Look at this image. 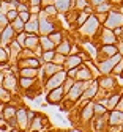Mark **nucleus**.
<instances>
[{
    "mask_svg": "<svg viewBox=\"0 0 123 132\" xmlns=\"http://www.w3.org/2000/svg\"><path fill=\"white\" fill-rule=\"evenodd\" d=\"M21 18H22V21H28V14H27V13H22Z\"/></svg>",
    "mask_w": 123,
    "mask_h": 132,
    "instance_id": "14",
    "label": "nucleus"
},
{
    "mask_svg": "<svg viewBox=\"0 0 123 132\" xmlns=\"http://www.w3.org/2000/svg\"><path fill=\"white\" fill-rule=\"evenodd\" d=\"M11 33H13V28H11V27L5 28V31H3V44H6V39L11 36Z\"/></svg>",
    "mask_w": 123,
    "mask_h": 132,
    "instance_id": "5",
    "label": "nucleus"
},
{
    "mask_svg": "<svg viewBox=\"0 0 123 132\" xmlns=\"http://www.w3.org/2000/svg\"><path fill=\"white\" fill-rule=\"evenodd\" d=\"M62 80H63V74L55 76L54 79H52V82H49V87H54V85H57V84H62Z\"/></svg>",
    "mask_w": 123,
    "mask_h": 132,
    "instance_id": "4",
    "label": "nucleus"
},
{
    "mask_svg": "<svg viewBox=\"0 0 123 132\" xmlns=\"http://www.w3.org/2000/svg\"><path fill=\"white\" fill-rule=\"evenodd\" d=\"M27 28H28V31H33V30H37V22H33V24H28V25H27Z\"/></svg>",
    "mask_w": 123,
    "mask_h": 132,
    "instance_id": "10",
    "label": "nucleus"
},
{
    "mask_svg": "<svg viewBox=\"0 0 123 132\" xmlns=\"http://www.w3.org/2000/svg\"><path fill=\"white\" fill-rule=\"evenodd\" d=\"M14 18H16V13L14 11H10L8 13V19H14Z\"/></svg>",
    "mask_w": 123,
    "mask_h": 132,
    "instance_id": "13",
    "label": "nucleus"
},
{
    "mask_svg": "<svg viewBox=\"0 0 123 132\" xmlns=\"http://www.w3.org/2000/svg\"><path fill=\"white\" fill-rule=\"evenodd\" d=\"M32 2H33V3H38V2H40V0H32Z\"/></svg>",
    "mask_w": 123,
    "mask_h": 132,
    "instance_id": "19",
    "label": "nucleus"
},
{
    "mask_svg": "<svg viewBox=\"0 0 123 132\" xmlns=\"http://www.w3.org/2000/svg\"><path fill=\"white\" fill-rule=\"evenodd\" d=\"M66 2L68 0H57V8L59 10H65L66 8Z\"/></svg>",
    "mask_w": 123,
    "mask_h": 132,
    "instance_id": "7",
    "label": "nucleus"
},
{
    "mask_svg": "<svg viewBox=\"0 0 123 132\" xmlns=\"http://www.w3.org/2000/svg\"><path fill=\"white\" fill-rule=\"evenodd\" d=\"M101 2H103V0H93V3H95V5H96V3H101Z\"/></svg>",
    "mask_w": 123,
    "mask_h": 132,
    "instance_id": "18",
    "label": "nucleus"
},
{
    "mask_svg": "<svg viewBox=\"0 0 123 132\" xmlns=\"http://www.w3.org/2000/svg\"><path fill=\"white\" fill-rule=\"evenodd\" d=\"M117 60H118V57H114V58H112L111 61H107V63H104L101 69H103L104 72H107V71H111V69H112V68H111V66H112V64H114V63H115Z\"/></svg>",
    "mask_w": 123,
    "mask_h": 132,
    "instance_id": "2",
    "label": "nucleus"
},
{
    "mask_svg": "<svg viewBox=\"0 0 123 132\" xmlns=\"http://www.w3.org/2000/svg\"><path fill=\"white\" fill-rule=\"evenodd\" d=\"M37 43H38V39L35 38V36L27 39V46H28V47H35V46H37Z\"/></svg>",
    "mask_w": 123,
    "mask_h": 132,
    "instance_id": "6",
    "label": "nucleus"
},
{
    "mask_svg": "<svg viewBox=\"0 0 123 132\" xmlns=\"http://www.w3.org/2000/svg\"><path fill=\"white\" fill-rule=\"evenodd\" d=\"M104 52H107V54H115V49H114V47H104Z\"/></svg>",
    "mask_w": 123,
    "mask_h": 132,
    "instance_id": "11",
    "label": "nucleus"
},
{
    "mask_svg": "<svg viewBox=\"0 0 123 132\" xmlns=\"http://www.w3.org/2000/svg\"><path fill=\"white\" fill-rule=\"evenodd\" d=\"M121 121H123V113L121 112H117V113L112 115V120H111L112 124H117V123H121Z\"/></svg>",
    "mask_w": 123,
    "mask_h": 132,
    "instance_id": "1",
    "label": "nucleus"
},
{
    "mask_svg": "<svg viewBox=\"0 0 123 132\" xmlns=\"http://www.w3.org/2000/svg\"><path fill=\"white\" fill-rule=\"evenodd\" d=\"M79 6H81V8L85 6V0H79Z\"/></svg>",
    "mask_w": 123,
    "mask_h": 132,
    "instance_id": "17",
    "label": "nucleus"
},
{
    "mask_svg": "<svg viewBox=\"0 0 123 132\" xmlns=\"http://www.w3.org/2000/svg\"><path fill=\"white\" fill-rule=\"evenodd\" d=\"M43 46H44V49H50V47H52V43H50L49 39L43 38Z\"/></svg>",
    "mask_w": 123,
    "mask_h": 132,
    "instance_id": "8",
    "label": "nucleus"
},
{
    "mask_svg": "<svg viewBox=\"0 0 123 132\" xmlns=\"http://www.w3.org/2000/svg\"><path fill=\"white\" fill-rule=\"evenodd\" d=\"M44 58H47V60H49V58H52V52H47V54H44Z\"/></svg>",
    "mask_w": 123,
    "mask_h": 132,
    "instance_id": "16",
    "label": "nucleus"
},
{
    "mask_svg": "<svg viewBox=\"0 0 123 132\" xmlns=\"http://www.w3.org/2000/svg\"><path fill=\"white\" fill-rule=\"evenodd\" d=\"M17 115H19V123L24 124V123H25V113H24V112H19Z\"/></svg>",
    "mask_w": 123,
    "mask_h": 132,
    "instance_id": "9",
    "label": "nucleus"
},
{
    "mask_svg": "<svg viewBox=\"0 0 123 132\" xmlns=\"http://www.w3.org/2000/svg\"><path fill=\"white\" fill-rule=\"evenodd\" d=\"M60 97H62V90L59 88V90L54 91V94H50V96H49V101L54 102V101H57V99H60Z\"/></svg>",
    "mask_w": 123,
    "mask_h": 132,
    "instance_id": "3",
    "label": "nucleus"
},
{
    "mask_svg": "<svg viewBox=\"0 0 123 132\" xmlns=\"http://www.w3.org/2000/svg\"><path fill=\"white\" fill-rule=\"evenodd\" d=\"M121 71H123V61H121V63H118V66H117L115 72H121Z\"/></svg>",
    "mask_w": 123,
    "mask_h": 132,
    "instance_id": "12",
    "label": "nucleus"
},
{
    "mask_svg": "<svg viewBox=\"0 0 123 132\" xmlns=\"http://www.w3.org/2000/svg\"><path fill=\"white\" fill-rule=\"evenodd\" d=\"M79 18H81V19H79V22H85V19H87V16H85V14H81Z\"/></svg>",
    "mask_w": 123,
    "mask_h": 132,
    "instance_id": "15",
    "label": "nucleus"
}]
</instances>
